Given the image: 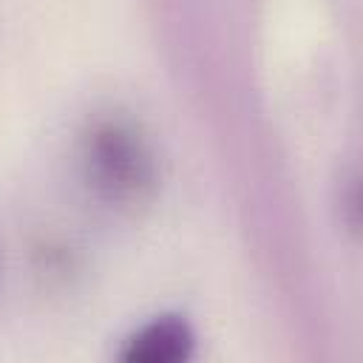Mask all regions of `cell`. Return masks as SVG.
Here are the masks:
<instances>
[{"label": "cell", "instance_id": "cell-1", "mask_svg": "<svg viewBox=\"0 0 363 363\" xmlns=\"http://www.w3.org/2000/svg\"><path fill=\"white\" fill-rule=\"evenodd\" d=\"M79 170L88 190L119 213L142 210L159 187L153 142L128 113H102L85 128L79 139Z\"/></svg>", "mask_w": 363, "mask_h": 363}, {"label": "cell", "instance_id": "cell-2", "mask_svg": "<svg viewBox=\"0 0 363 363\" xmlns=\"http://www.w3.org/2000/svg\"><path fill=\"white\" fill-rule=\"evenodd\" d=\"M196 332L184 315H156L139 329H133L122 349L119 360L125 363H182L193 354Z\"/></svg>", "mask_w": 363, "mask_h": 363}]
</instances>
